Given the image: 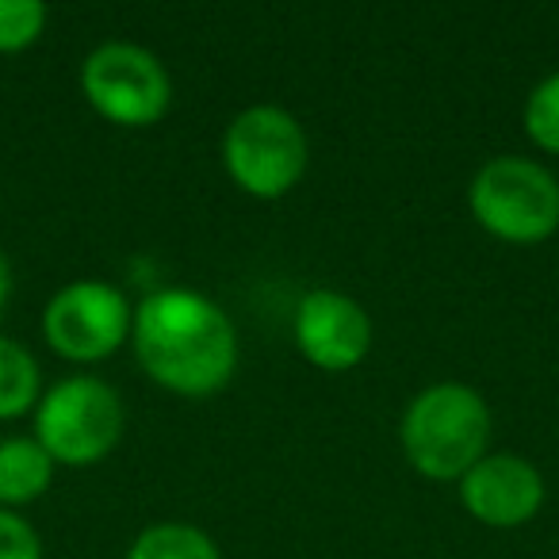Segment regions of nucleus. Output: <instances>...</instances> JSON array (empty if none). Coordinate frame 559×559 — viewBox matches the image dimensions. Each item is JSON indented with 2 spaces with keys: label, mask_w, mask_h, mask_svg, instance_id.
I'll list each match as a JSON object with an SVG mask.
<instances>
[{
  "label": "nucleus",
  "mask_w": 559,
  "mask_h": 559,
  "mask_svg": "<svg viewBox=\"0 0 559 559\" xmlns=\"http://www.w3.org/2000/svg\"><path fill=\"white\" fill-rule=\"evenodd\" d=\"M81 96L116 127H154L173 104V78L154 50L139 43H100L81 66Z\"/></svg>",
  "instance_id": "nucleus-6"
},
{
  "label": "nucleus",
  "mask_w": 559,
  "mask_h": 559,
  "mask_svg": "<svg viewBox=\"0 0 559 559\" xmlns=\"http://www.w3.org/2000/svg\"><path fill=\"white\" fill-rule=\"evenodd\" d=\"M55 467L35 437H0V506L20 510L39 502L55 483Z\"/></svg>",
  "instance_id": "nucleus-10"
},
{
  "label": "nucleus",
  "mask_w": 559,
  "mask_h": 559,
  "mask_svg": "<svg viewBox=\"0 0 559 559\" xmlns=\"http://www.w3.org/2000/svg\"><path fill=\"white\" fill-rule=\"evenodd\" d=\"M134 304L104 280H73L50 296L43 311V337L70 365L108 360L131 342Z\"/></svg>",
  "instance_id": "nucleus-7"
},
{
  "label": "nucleus",
  "mask_w": 559,
  "mask_h": 559,
  "mask_svg": "<svg viewBox=\"0 0 559 559\" xmlns=\"http://www.w3.org/2000/svg\"><path fill=\"white\" fill-rule=\"evenodd\" d=\"M487 399L467 383H433L406 403L399 444L418 475L433 483H460L490 452Z\"/></svg>",
  "instance_id": "nucleus-2"
},
{
  "label": "nucleus",
  "mask_w": 559,
  "mask_h": 559,
  "mask_svg": "<svg viewBox=\"0 0 559 559\" xmlns=\"http://www.w3.org/2000/svg\"><path fill=\"white\" fill-rule=\"evenodd\" d=\"M521 123H525V134L536 150L559 154V70L548 73V78L528 93Z\"/></svg>",
  "instance_id": "nucleus-13"
},
{
  "label": "nucleus",
  "mask_w": 559,
  "mask_h": 559,
  "mask_svg": "<svg viewBox=\"0 0 559 559\" xmlns=\"http://www.w3.org/2000/svg\"><path fill=\"white\" fill-rule=\"evenodd\" d=\"M223 165L230 180L253 200H280L304 180L311 165L307 131L288 108L253 104L223 131Z\"/></svg>",
  "instance_id": "nucleus-4"
},
{
  "label": "nucleus",
  "mask_w": 559,
  "mask_h": 559,
  "mask_svg": "<svg viewBox=\"0 0 559 559\" xmlns=\"http://www.w3.org/2000/svg\"><path fill=\"white\" fill-rule=\"evenodd\" d=\"M9 296H12V264L9 257L0 253V307L9 304Z\"/></svg>",
  "instance_id": "nucleus-16"
},
{
  "label": "nucleus",
  "mask_w": 559,
  "mask_h": 559,
  "mask_svg": "<svg viewBox=\"0 0 559 559\" xmlns=\"http://www.w3.org/2000/svg\"><path fill=\"white\" fill-rule=\"evenodd\" d=\"M47 32V4L39 0H0V55H20Z\"/></svg>",
  "instance_id": "nucleus-14"
},
{
  "label": "nucleus",
  "mask_w": 559,
  "mask_h": 559,
  "mask_svg": "<svg viewBox=\"0 0 559 559\" xmlns=\"http://www.w3.org/2000/svg\"><path fill=\"white\" fill-rule=\"evenodd\" d=\"M127 559H223L218 544L188 521H157L134 536Z\"/></svg>",
  "instance_id": "nucleus-12"
},
{
  "label": "nucleus",
  "mask_w": 559,
  "mask_h": 559,
  "mask_svg": "<svg viewBox=\"0 0 559 559\" xmlns=\"http://www.w3.org/2000/svg\"><path fill=\"white\" fill-rule=\"evenodd\" d=\"M460 506L487 528H521L544 506V475L518 452H487L460 479Z\"/></svg>",
  "instance_id": "nucleus-9"
},
{
  "label": "nucleus",
  "mask_w": 559,
  "mask_h": 559,
  "mask_svg": "<svg viewBox=\"0 0 559 559\" xmlns=\"http://www.w3.org/2000/svg\"><path fill=\"white\" fill-rule=\"evenodd\" d=\"M0 559H43V536L27 518L0 506Z\"/></svg>",
  "instance_id": "nucleus-15"
},
{
  "label": "nucleus",
  "mask_w": 559,
  "mask_h": 559,
  "mask_svg": "<svg viewBox=\"0 0 559 559\" xmlns=\"http://www.w3.org/2000/svg\"><path fill=\"white\" fill-rule=\"evenodd\" d=\"M131 345L142 372L180 399L218 395L238 368V330L211 296L162 288L134 307Z\"/></svg>",
  "instance_id": "nucleus-1"
},
{
  "label": "nucleus",
  "mask_w": 559,
  "mask_h": 559,
  "mask_svg": "<svg viewBox=\"0 0 559 559\" xmlns=\"http://www.w3.org/2000/svg\"><path fill=\"white\" fill-rule=\"evenodd\" d=\"M467 207L490 238L506 246H540L559 230V180L533 157L506 154L472 177Z\"/></svg>",
  "instance_id": "nucleus-3"
},
{
  "label": "nucleus",
  "mask_w": 559,
  "mask_h": 559,
  "mask_svg": "<svg viewBox=\"0 0 559 559\" xmlns=\"http://www.w3.org/2000/svg\"><path fill=\"white\" fill-rule=\"evenodd\" d=\"M296 345L322 372H353L372 353V319L353 296L334 288L307 292L292 322Z\"/></svg>",
  "instance_id": "nucleus-8"
},
{
  "label": "nucleus",
  "mask_w": 559,
  "mask_h": 559,
  "mask_svg": "<svg viewBox=\"0 0 559 559\" xmlns=\"http://www.w3.org/2000/svg\"><path fill=\"white\" fill-rule=\"evenodd\" d=\"M43 399L39 360L16 337L0 334V421L24 418Z\"/></svg>",
  "instance_id": "nucleus-11"
},
{
  "label": "nucleus",
  "mask_w": 559,
  "mask_h": 559,
  "mask_svg": "<svg viewBox=\"0 0 559 559\" xmlns=\"http://www.w3.org/2000/svg\"><path fill=\"white\" fill-rule=\"evenodd\" d=\"M123 426V399L111 383L96 376H70L39 399L32 437L50 452L55 464L93 467L116 452Z\"/></svg>",
  "instance_id": "nucleus-5"
}]
</instances>
